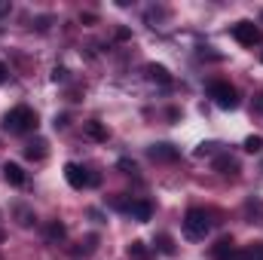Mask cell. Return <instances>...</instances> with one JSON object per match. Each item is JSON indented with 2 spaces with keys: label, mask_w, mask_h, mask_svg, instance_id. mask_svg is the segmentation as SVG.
Here are the masks:
<instances>
[{
  "label": "cell",
  "mask_w": 263,
  "mask_h": 260,
  "mask_svg": "<svg viewBox=\"0 0 263 260\" xmlns=\"http://www.w3.org/2000/svg\"><path fill=\"white\" fill-rule=\"evenodd\" d=\"M3 129L9 132V135H28V132L37 129V114H34L31 107L18 104V107H12V110L3 117Z\"/></svg>",
  "instance_id": "obj_1"
},
{
  "label": "cell",
  "mask_w": 263,
  "mask_h": 260,
  "mask_svg": "<svg viewBox=\"0 0 263 260\" xmlns=\"http://www.w3.org/2000/svg\"><path fill=\"white\" fill-rule=\"evenodd\" d=\"M208 230H211V220H208V214L202 211V208H190L187 214H184V236L187 239H205L208 236Z\"/></svg>",
  "instance_id": "obj_2"
},
{
  "label": "cell",
  "mask_w": 263,
  "mask_h": 260,
  "mask_svg": "<svg viewBox=\"0 0 263 260\" xmlns=\"http://www.w3.org/2000/svg\"><path fill=\"white\" fill-rule=\"evenodd\" d=\"M208 98H211L220 110H236V107H239V92H236L230 83H223V80H217V83L208 86Z\"/></svg>",
  "instance_id": "obj_3"
},
{
  "label": "cell",
  "mask_w": 263,
  "mask_h": 260,
  "mask_svg": "<svg viewBox=\"0 0 263 260\" xmlns=\"http://www.w3.org/2000/svg\"><path fill=\"white\" fill-rule=\"evenodd\" d=\"M65 181L73 187V190H83V187H98V175L95 172H89V169H83V165H77V162H67L65 165Z\"/></svg>",
  "instance_id": "obj_4"
},
{
  "label": "cell",
  "mask_w": 263,
  "mask_h": 260,
  "mask_svg": "<svg viewBox=\"0 0 263 260\" xmlns=\"http://www.w3.org/2000/svg\"><path fill=\"white\" fill-rule=\"evenodd\" d=\"M233 37H236L242 46H254V43L263 40V31L254 25V22L245 18V22H236V25H233Z\"/></svg>",
  "instance_id": "obj_5"
},
{
  "label": "cell",
  "mask_w": 263,
  "mask_h": 260,
  "mask_svg": "<svg viewBox=\"0 0 263 260\" xmlns=\"http://www.w3.org/2000/svg\"><path fill=\"white\" fill-rule=\"evenodd\" d=\"M147 156L156 159V162H175L178 159V147L175 144H153V147H147Z\"/></svg>",
  "instance_id": "obj_6"
},
{
  "label": "cell",
  "mask_w": 263,
  "mask_h": 260,
  "mask_svg": "<svg viewBox=\"0 0 263 260\" xmlns=\"http://www.w3.org/2000/svg\"><path fill=\"white\" fill-rule=\"evenodd\" d=\"M211 254H214V260H242V251L233 245V239H220Z\"/></svg>",
  "instance_id": "obj_7"
},
{
  "label": "cell",
  "mask_w": 263,
  "mask_h": 260,
  "mask_svg": "<svg viewBox=\"0 0 263 260\" xmlns=\"http://www.w3.org/2000/svg\"><path fill=\"white\" fill-rule=\"evenodd\" d=\"M129 217H135L138 224H147L150 220V214H153V205L147 202V199H132V205H129V211H126Z\"/></svg>",
  "instance_id": "obj_8"
},
{
  "label": "cell",
  "mask_w": 263,
  "mask_h": 260,
  "mask_svg": "<svg viewBox=\"0 0 263 260\" xmlns=\"http://www.w3.org/2000/svg\"><path fill=\"white\" fill-rule=\"evenodd\" d=\"M214 172H220V175H239V159L230 156V153H217L214 156Z\"/></svg>",
  "instance_id": "obj_9"
},
{
  "label": "cell",
  "mask_w": 263,
  "mask_h": 260,
  "mask_svg": "<svg viewBox=\"0 0 263 260\" xmlns=\"http://www.w3.org/2000/svg\"><path fill=\"white\" fill-rule=\"evenodd\" d=\"M46 153H49V144H46L43 138H34V141L25 147V156H28V159H34V162L46 159Z\"/></svg>",
  "instance_id": "obj_10"
},
{
  "label": "cell",
  "mask_w": 263,
  "mask_h": 260,
  "mask_svg": "<svg viewBox=\"0 0 263 260\" xmlns=\"http://www.w3.org/2000/svg\"><path fill=\"white\" fill-rule=\"evenodd\" d=\"M3 178H6V184H12V187H22V184H25V172H22V165H15V162H6V165H3Z\"/></svg>",
  "instance_id": "obj_11"
},
{
  "label": "cell",
  "mask_w": 263,
  "mask_h": 260,
  "mask_svg": "<svg viewBox=\"0 0 263 260\" xmlns=\"http://www.w3.org/2000/svg\"><path fill=\"white\" fill-rule=\"evenodd\" d=\"M147 77L153 83H159V86H172V73H168V67H162V65H147Z\"/></svg>",
  "instance_id": "obj_12"
},
{
  "label": "cell",
  "mask_w": 263,
  "mask_h": 260,
  "mask_svg": "<svg viewBox=\"0 0 263 260\" xmlns=\"http://www.w3.org/2000/svg\"><path fill=\"white\" fill-rule=\"evenodd\" d=\"M83 132H86V138H92V141H107V129H104L98 120H89V123L83 126Z\"/></svg>",
  "instance_id": "obj_13"
},
{
  "label": "cell",
  "mask_w": 263,
  "mask_h": 260,
  "mask_svg": "<svg viewBox=\"0 0 263 260\" xmlns=\"http://www.w3.org/2000/svg\"><path fill=\"white\" fill-rule=\"evenodd\" d=\"M65 236H67V227L62 220H52V224L46 227V239H49V242H62Z\"/></svg>",
  "instance_id": "obj_14"
},
{
  "label": "cell",
  "mask_w": 263,
  "mask_h": 260,
  "mask_svg": "<svg viewBox=\"0 0 263 260\" xmlns=\"http://www.w3.org/2000/svg\"><path fill=\"white\" fill-rule=\"evenodd\" d=\"M156 248H159L162 254H168V257L178 251V248H175V239H172L168 233H159V236H156Z\"/></svg>",
  "instance_id": "obj_15"
},
{
  "label": "cell",
  "mask_w": 263,
  "mask_h": 260,
  "mask_svg": "<svg viewBox=\"0 0 263 260\" xmlns=\"http://www.w3.org/2000/svg\"><path fill=\"white\" fill-rule=\"evenodd\" d=\"M129 257L132 260H150V251H147L144 242H132L129 245Z\"/></svg>",
  "instance_id": "obj_16"
},
{
  "label": "cell",
  "mask_w": 263,
  "mask_h": 260,
  "mask_svg": "<svg viewBox=\"0 0 263 260\" xmlns=\"http://www.w3.org/2000/svg\"><path fill=\"white\" fill-rule=\"evenodd\" d=\"M242 260H263V242H254L242 251Z\"/></svg>",
  "instance_id": "obj_17"
},
{
  "label": "cell",
  "mask_w": 263,
  "mask_h": 260,
  "mask_svg": "<svg viewBox=\"0 0 263 260\" xmlns=\"http://www.w3.org/2000/svg\"><path fill=\"white\" fill-rule=\"evenodd\" d=\"M15 217H18L22 227H31V224H34V211H28L25 205H15Z\"/></svg>",
  "instance_id": "obj_18"
},
{
  "label": "cell",
  "mask_w": 263,
  "mask_h": 260,
  "mask_svg": "<svg viewBox=\"0 0 263 260\" xmlns=\"http://www.w3.org/2000/svg\"><path fill=\"white\" fill-rule=\"evenodd\" d=\"M245 150H248V153H257V150H263V138H257V135L245 138Z\"/></svg>",
  "instance_id": "obj_19"
},
{
  "label": "cell",
  "mask_w": 263,
  "mask_h": 260,
  "mask_svg": "<svg viewBox=\"0 0 263 260\" xmlns=\"http://www.w3.org/2000/svg\"><path fill=\"white\" fill-rule=\"evenodd\" d=\"M193 153H196V156H208V153H217V144H214V141H205V144H199Z\"/></svg>",
  "instance_id": "obj_20"
},
{
  "label": "cell",
  "mask_w": 263,
  "mask_h": 260,
  "mask_svg": "<svg viewBox=\"0 0 263 260\" xmlns=\"http://www.w3.org/2000/svg\"><path fill=\"white\" fill-rule=\"evenodd\" d=\"M52 80H55V83H65L67 70H65V67H52Z\"/></svg>",
  "instance_id": "obj_21"
},
{
  "label": "cell",
  "mask_w": 263,
  "mask_h": 260,
  "mask_svg": "<svg viewBox=\"0 0 263 260\" xmlns=\"http://www.w3.org/2000/svg\"><path fill=\"white\" fill-rule=\"evenodd\" d=\"M254 114H260V117H263V92L254 95Z\"/></svg>",
  "instance_id": "obj_22"
},
{
  "label": "cell",
  "mask_w": 263,
  "mask_h": 260,
  "mask_svg": "<svg viewBox=\"0 0 263 260\" xmlns=\"http://www.w3.org/2000/svg\"><path fill=\"white\" fill-rule=\"evenodd\" d=\"M117 165H120V169H123V172H126V175H132V172H135V162H129V159H120V162H117Z\"/></svg>",
  "instance_id": "obj_23"
},
{
  "label": "cell",
  "mask_w": 263,
  "mask_h": 260,
  "mask_svg": "<svg viewBox=\"0 0 263 260\" xmlns=\"http://www.w3.org/2000/svg\"><path fill=\"white\" fill-rule=\"evenodd\" d=\"M6 77H9V70H6V65L0 62V83H6Z\"/></svg>",
  "instance_id": "obj_24"
},
{
  "label": "cell",
  "mask_w": 263,
  "mask_h": 260,
  "mask_svg": "<svg viewBox=\"0 0 263 260\" xmlns=\"http://www.w3.org/2000/svg\"><path fill=\"white\" fill-rule=\"evenodd\" d=\"M67 126V117H55V129H65Z\"/></svg>",
  "instance_id": "obj_25"
},
{
  "label": "cell",
  "mask_w": 263,
  "mask_h": 260,
  "mask_svg": "<svg viewBox=\"0 0 263 260\" xmlns=\"http://www.w3.org/2000/svg\"><path fill=\"white\" fill-rule=\"evenodd\" d=\"M9 9H12V6H9V3H0V15H6V12H9Z\"/></svg>",
  "instance_id": "obj_26"
},
{
  "label": "cell",
  "mask_w": 263,
  "mask_h": 260,
  "mask_svg": "<svg viewBox=\"0 0 263 260\" xmlns=\"http://www.w3.org/2000/svg\"><path fill=\"white\" fill-rule=\"evenodd\" d=\"M0 239H3V233H0Z\"/></svg>",
  "instance_id": "obj_27"
}]
</instances>
